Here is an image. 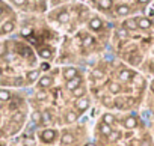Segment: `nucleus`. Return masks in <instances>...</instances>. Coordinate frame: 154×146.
I'll return each mask as SVG.
<instances>
[{
  "instance_id": "34",
  "label": "nucleus",
  "mask_w": 154,
  "mask_h": 146,
  "mask_svg": "<svg viewBox=\"0 0 154 146\" xmlns=\"http://www.w3.org/2000/svg\"><path fill=\"white\" fill-rule=\"evenodd\" d=\"M5 53H6V47L2 44V45H0V56H3Z\"/></svg>"
},
{
  "instance_id": "8",
  "label": "nucleus",
  "mask_w": 154,
  "mask_h": 146,
  "mask_svg": "<svg viewBox=\"0 0 154 146\" xmlns=\"http://www.w3.org/2000/svg\"><path fill=\"white\" fill-rule=\"evenodd\" d=\"M133 76H134L133 71H130V69H122V71L119 72V79H121L122 82H128Z\"/></svg>"
},
{
  "instance_id": "33",
  "label": "nucleus",
  "mask_w": 154,
  "mask_h": 146,
  "mask_svg": "<svg viewBox=\"0 0 154 146\" xmlns=\"http://www.w3.org/2000/svg\"><path fill=\"white\" fill-rule=\"evenodd\" d=\"M12 2H14L15 5H18V6H23V5H26V0H12Z\"/></svg>"
},
{
  "instance_id": "9",
  "label": "nucleus",
  "mask_w": 154,
  "mask_h": 146,
  "mask_svg": "<svg viewBox=\"0 0 154 146\" xmlns=\"http://www.w3.org/2000/svg\"><path fill=\"white\" fill-rule=\"evenodd\" d=\"M116 14H118L119 17L128 15V14H130V8H128L127 5H119V6L116 8Z\"/></svg>"
},
{
  "instance_id": "23",
  "label": "nucleus",
  "mask_w": 154,
  "mask_h": 146,
  "mask_svg": "<svg viewBox=\"0 0 154 146\" xmlns=\"http://www.w3.org/2000/svg\"><path fill=\"white\" fill-rule=\"evenodd\" d=\"M39 56H41L42 59H50V57H51V51H50L48 48H41V50H39Z\"/></svg>"
},
{
  "instance_id": "28",
  "label": "nucleus",
  "mask_w": 154,
  "mask_h": 146,
  "mask_svg": "<svg viewBox=\"0 0 154 146\" xmlns=\"http://www.w3.org/2000/svg\"><path fill=\"white\" fill-rule=\"evenodd\" d=\"M116 33H118V36H119V38H125V36H127V29L121 27V29H118V32H116Z\"/></svg>"
},
{
  "instance_id": "12",
  "label": "nucleus",
  "mask_w": 154,
  "mask_h": 146,
  "mask_svg": "<svg viewBox=\"0 0 154 146\" xmlns=\"http://www.w3.org/2000/svg\"><path fill=\"white\" fill-rule=\"evenodd\" d=\"M124 29L136 30V29H137V21H136V20H127V21L124 23Z\"/></svg>"
},
{
  "instance_id": "10",
  "label": "nucleus",
  "mask_w": 154,
  "mask_h": 146,
  "mask_svg": "<svg viewBox=\"0 0 154 146\" xmlns=\"http://www.w3.org/2000/svg\"><path fill=\"white\" fill-rule=\"evenodd\" d=\"M124 125H125V128H134L137 125V119L134 116H130V118H127L124 121Z\"/></svg>"
},
{
  "instance_id": "4",
  "label": "nucleus",
  "mask_w": 154,
  "mask_h": 146,
  "mask_svg": "<svg viewBox=\"0 0 154 146\" xmlns=\"http://www.w3.org/2000/svg\"><path fill=\"white\" fill-rule=\"evenodd\" d=\"M136 21H137V29H143V30H146V29L151 27V20H148V18H145V17L137 18Z\"/></svg>"
},
{
  "instance_id": "7",
  "label": "nucleus",
  "mask_w": 154,
  "mask_h": 146,
  "mask_svg": "<svg viewBox=\"0 0 154 146\" xmlns=\"http://www.w3.org/2000/svg\"><path fill=\"white\" fill-rule=\"evenodd\" d=\"M51 83H53V79H51V77H48V76L41 77V79H39V82H38L39 88H48V86H51Z\"/></svg>"
},
{
  "instance_id": "27",
  "label": "nucleus",
  "mask_w": 154,
  "mask_h": 146,
  "mask_svg": "<svg viewBox=\"0 0 154 146\" xmlns=\"http://www.w3.org/2000/svg\"><path fill=\"white\" fill-rule=\"evenodd\" d=\"M92 44H94V38L92 36H86L83 39V47H91Z\"/></svg>"
},
{
  "instance_id": "24",
  "label": "nucleus",
  "mask_w": 154,
  "mask_h": 146,
  "mask_svg": "<svg viewBox=\"0 0 154 146\" xmlns=\"http://www.w3.org/2000/svg\"><path fill=\"white\" fill-rule=\"evenodd\" d=\"M20 130V124H17V122H12L9 127H8V133L9 134H14V133H17Z\"/></svg>"
},
{
  "instance_id": "20",
  "label": "nucleus",
  "mask_w": 154,
  "mask_h": 146,
  "mask_svg": "<svg viewBox=\"0 0 154 146\" xmlns=\"http://www.w3.org/2000/svg\"><path fill=\"white\" fill-rule=\"evenodd\" d=\"M23 119H24V113H21V112H17V113L12 116V122H17V124H21Z\"/></svg>"
},
{
  "instance_id": "17",
  "label": "nucleus",
  "mask_w": 154,
  "mask_h": 146,
  "mask_svg": "<svg viewBox=\"0 0 154 146\" xmlns=\"http://www.w3.org/2000/svg\"><path fill=\"white\" fill-rule=\"evenodd\" d=\"M11 100V94L6 89H0V101H9Z\"/></svg>"
},
{
  "instance_id": "22",
  "label": "nucleus",
  "mask_w": 154,
  "mask_h": 146,
  "mask_svg": "<svg viewBox=\"0 0 154 146\" xmlns=\"http://www.w3.org/2000/svg\"><path fill=\"white\" fill-rule=\"evenodd\" d=\"M72 140H74V137H72L71 134H68V133H65V134L62 136V143H63V145H71Z\"/></svg>"
},
{
  "instance_id": "32",
  "label": "nucleus",
  "mask_w": 154,
  "mask_h": 146,
  "mask_svg": "<svg viewBox=\"0 0 154 146\" xmlns=\"http://www.w3.org/2000/svg\"><path fill=\"white\" fill-rule=\"evenodd\" d=\"M41 115H42V121H50V118H51L48 112H44V113H41Z\"/></svg>"
},
{
  "instance_id": "13",
  "label": "nucleus",
  "mask_w": 154,
  "mask_h": 146,
  "mask_svg": "<svg viewBox=\"0 0 154 146\" xmlns=\"http://www.w3.org/2000/svg\"><path fill=\"white\" fill-rule=\"evenodd\" d=\"M14 27H15V24H14L12 21H6V23L2 26V32H3V33H9V32L14 30Z\"/></svg>"
},
{
  "instance_id": "11",
  "label": "nucleus",
  "mask_w": 154,
  "mask_h": 146,
  "mask_svg": "<svg viewBox=\"0 0 154 146\" xmlns=\"http://www.w3.org/2000/svg\"><path fill=\"white\" fill-rule=\"evenodd\" d=\"M112 131H113V130H112V125H107V124H104V122L100 124V133H101V134L109 136Z\"/></svg>"
},
{
  "instance_id": "2",
  "label": "nucleus",
  "mask_w": 154,
  "mask_h": 146,
  "mask_svg": "<svg viewBox=\"0 0 154 146\" xmlns=\"http://www.w3.org/2000/svg\"><path fill=\"white\" fill-rule=\"evenodd\" d=\"M88 107H89V101H88L85 97L77 98V101H75V109H77V110H79V112H85Z\"/></svg>"
},
{
  "instance_id": "19",
  "label": "nucleus",
  "mask_w": 154,
  "mask_h": 146,
  "mask_svg": "<svg viewBox=\"0 0 154 146\" xmlns=\"http://www.w3.org/2000/svg\"><path fill=\"white\" fill-rule=\"evenodd\" d=\"M68 20H69V14H68L66 11L60 12L59 17H57V21H59V23H68Z\"/></svg>"
},
{
  "instance_id": "21",
  "label": "nucleus",
  "mask_w": 154,
  "mask_h": 146,
  "mask_svg": "<svg viewBox=\"0 0 154 146\" xmlns=\"http://www.w3.org/2000/svg\"><path fill=\"white\" fill-rule=\"evenodd\" d=\"M103 122H104V124H107V125H112V124L115 122V118H113V115H110V113H106V115L103 116Z\"/></svg>"
},
{
  "instance_id": "18",
  "label": "nucleus",
  "mask_w": 154,
  "mask_h": 146,
  "mask_svg": "<svg viewBox=\"0 0 154 146\" xmlns=\"http://www.w3.org/2000/svg\"><path fill=\"white\" fill-rule=\"evenodd\" d=\"M38 77H39V71H36V69L29 71V74H27V80H29V82H35Z\"/></svg>"
},
{
  "instance_id": "35",
  "label": "nucleus",
  "mask_w": 154,
  "mask_h": 146,
  "mask_svg": "<svg viewBox=\"0 0 154 146\" xmlns=\"http://www.w3.org/2000/svg\"><path fill=\"white\" fill-rule=\"evenodd\" d=\"M21 33H23V35H29V33H30V29H29V27H26V29H23V32H21Z\"/></svg>"
},
{
  "instance_id": "41",
  "label": "nucleus",
  "mask_w": 154,
  "mask_h": 146,
  "mask_svg": "<svg viewBox=\"0 0 154 146\" xmlns=\"http://www.w3.org/2000/svg\"><path fill=\"white\" fill-rule=\"evenodd\" d=\"M0 146H3V145H2V143H0Z\"/></svg>"
},
{
  "instance_id": "39",
  "label": "nucleus",
  "mask_w": 154,
  "mask_h": 146,
  "mask_svg": "<svg viewBox=\"0 0 154 146\" xmlns=\"http://www.w3.org/2000/svg\"><path fill=\"white\" fill-rule=\"evenodd\" d=\"M151 24H154V20H152V21H151Z\"/></svg>"
},
{
  "instance_id": "3",
  "label": "nucleus",
  "mask_w": 154,
  "mask_h": 146,
  "mask_svg": "<svg viewBox=\"0 0 154 146\" xmlns=\"http://www.w3.org/2000/svg\"><path fill=\"white\" fill-rule=\"evenodd\" d=\"M80 83H82V79H80V77H74V79L68 80V83H66V89L72 92L74 89H77V88L80 86Z\"/></svg>"
},
{
  "instance_id": "38",
  "label": "nucleus",
  "mask_w": 154,
  "mask_h": 146,
  "mask_svg": "<svg viewBox=\"0 0 154 146\" xmlns=\"http://www.w3.org/2000/svg\"><path fill=\"white\" fill-rule=\"evenodd\" d=\"M2 14H3V9H2V8H0V17H2Z\"/></svg>"
},
{
  "instance_id": "5",
  "label": "nucleus",
  "mask_w": 154,
  "mask_h": 146,
  "mask_svg": "<svg viewBox=\"0 0 154 146\" xmlns=\"http://www.w3.org/2000/svg\"><path fill=\"white\" fill-rule=\"evenodd\" d=\"M63 77L66 80H71V79L77 77V69L75 68H65L63 69Z\"/></svg>"
},
{
  "instance_id": "37",
  "label": "nucleus",
  "mask_w": 154,
  "mask_h": 146,
  "mask_svg": "<svg viewBox=\"0 0 154 146\" xmlns=\"http://www.w3.org/2000/svg\"><path fill=\"white\" fill-rule=\"evenodd\" d=\"M137 2H139L140 5H145V3H148V2H149V0H137Z\"/></svg>"
},
{
  "instance_id": "15",
  "label": "nucleus",
  "mask_w": 154,
  "mask_h": 146,
  "mask_svg": "<svg viewBox=\"0 0 154 146\" xmlns=\"http://www.w3.org/2000/svg\"><path fill=\"white\" fill-rule=\"evenodd\" d=\"M65 119H66V122H69V124H72V122H75L77 119H79V115H77L75 112H69V113H66V116H65Z\"/></svg>"
},
{
  "instance_id": "31",
  "label": "nucleus",
  "mask_w": 154,
  "mask_h": 146,
  "mask_svg": "<svg viewBox=\"0 0 154 146\" xmlns=\"http://www.w3.org/2000/svg\"><path fill=\"white\" fill-rule=\"evenodd\" d=\"M45 98H47V94H45V92H38V94H36V100L44 101Z\"/></svg>"
},
{
  "instance_id": "16",
  "label": "nucleus",
  "mask_w": 154,
  "mask_h": 146,
  "mask_svg": "<svg viewBox=\"0 0 154 146\" xmlns=\"http://www.w3.org/2000/svg\"><path fill=\"white\" fill-rule=\"evenodd\" d=\"M109 91H110L112 94H118V92H121V85L112 82V83H109Z\"/></svg>"
},
{
  "instance_id": "14",
  "label": "nucleus",
  "mask_w": 154,
  "mask_h": 146,
  "mask_svg": "<svg viewBox=\"0 0 154 146\" xmlns=\"http://www.w3.org/2000/svg\"><path fill=\"white\" fill-rule=\"evenodd\" d=\"M98 6L104 11L110 9L112 8V0H98Z\"/></svg>"
},
{
  "instance_id": "1",
  "label": "nucleus",
  "mask_w": 154,
  "mask_h": 146,
  "mask_svg": "<svg viewBox=\"0 0 154 146\" xmlns=\"http://www.w3.org/2000/svg\"><path fill=\"white\" fill-rule=\"evenodd\" d=\"M54 137H56V131H54V130H44V131L41 133V139H42V142H45V143L53 142Z\"/></svg>"
},
{
  "instance_id": "26",
  "label": "nucleus",
  "mask_w": 154,
  "mask_h": 146,
  "mask_svg": "<svg viewBox=\"0 0 154 146\" xmlns=\"http://www.w3.org/2000/svg\"><path fill=\"white\" fill-rule=\"evenodd\" d=\"M32 121L36 122V124H39V122L42 121V115H41L39 112H33V113H32Z\"/></svg>"
},
{
  "instance_id": "30",
  "label": "nucleus",
  "mask_w": 154,
  "mask_h": 146,
  "mask_svg": "<svg viewBox=\"0 0 154 146\" xmlns=\"http://www.w3.org/2000/svg\"><path fill=\"white\" fill-rule=\"evenodd\" d=\"M35 145V140L30 139V137H24V146H33Z\"/></svg>"
},
{
  "instance_id": "25",
  "label": "nucleus",
  "mask_w": 154,
  "mask_h": 146,
  "mask_svg": "<svg viewBox=\"0 0 154 146\" xmlns=\"http://www.w3.org/2000/svg\"><path fill=\"white\" fill-rule=\"evenodd\" d=\"M72 95H74L75 98H82V97L85 95V89L79 86V88H77V89H74V91H72Z\"/></svg>"
},
{
  "instance_id": "36",
  "label": "nucleus",
  "mask_w": 154,
  "mask_h": 146,
  "mask_svg": "<svg viewBox=\"0 0 154 146\" xmlns=\"http://www.w3.org/2000/svg\"><path fill=\"white\" fill-rule=\"evenodd\" d=\"M103 103H104V104H110V100H109L107 97H104V98H103Z\"/></svg>"
},
{
  "instance_id": "6",
  "label": "nucleus",
  "mask_w": 154,
  "mask_h": 146,
  "mask_svg": "<svg viewBox=\"0 0 154 146\" xmlns=\"http://www.w3.org/2000/svg\"><path fill=\"white\" fill-rule=\"evenodd\" d=\"M89 27H91L92 30H100V29L103 27V21L95 17V18H92V20L89 21Z\"/></svg>"
},
{
  "instance_id": "40",
  "label": "nucleus",
  "mask_w": 154,
  "mask_h": 146,
  "mask_svg": "<svg viewBox=\"0 0 154 146\" xmlns=\"http://www.w3.org/2000/svg\"><path fill=\"white\" fill-rule=\"evenodd\" d=\"M0 80H2V74H0Z\"/></svg>"
},
{
  "instance_id": "29",
  "label": "nucleus",
  "mask_w": 154,
  "mask_h": 146,
  "mask_svg": "<svg viewBox=\"0 0 154 146\" xmlns=\"http://www.w3.org/2000/svg\"><path fill=\"white\" fill-rule=\"evenodd\" d=\"M109 137H110L112 140H116V139L121 137V133H119V131H112V133L109 134Z\"/></svg>"
}]
</instances>
